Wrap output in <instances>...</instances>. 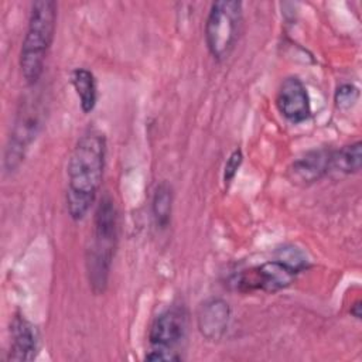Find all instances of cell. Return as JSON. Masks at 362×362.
Instances as JSON below:
<instances>
[{"mask_svg":"<svg viewBox=\"0 0 362 362\" xmlns=\"http://www.w3.org/2000/svg\"><path fill=\"white\" fill-rule=\"evenodd\" d=\"M276 106L280 115L290 123H303L310 117V96L298 76L290 75L281 81L276 95Z\"/></svg>","mask_w":362,"mask_h":362,"instance_id":"obj_8","label":"cell"},{"mask_svg":"<svg viewBox=\"0 0 362 362\" xmlns=\"http://www.w3.org/2000/svg\"><path fill=\"white\" fill-rule=\"evenodd\" d=\"M117 229L119 221L115 201L109 194H105L95 209L92 242L85 256L89 286L95 294H102L107 287L117 245Z\"/></svg>","mask_w":362,"mask_h":362,"instance_id":"obj_2","label":"cell"},{"mask_svg":"<svg viewBox=\"0 0 362 362\" xmlns=\"http://www.w3.org/2000/svg\"><path fill=\"white\" fill-rule=\"evenodd\" d=\"M359 99V89L354 83H342L334 93L335 106L341 110L351 109Z\"/></svg>","mask_w":362,"mask_h":362,"instance_id":"obj_16","label":"cell"},{"mask_svg":"<svg viewBox=\"0 0 362 362\" xmlns=\"http://www.w3.org/2000/svg\"><path fill=\"white\" fill-rule=\"evenodd\" d=\"M173 214V188L167 181L157 184L151 198V215L158 229L168 228Z\"/></svg>","mask_w":362,"mask_h":362,"instance_id":"obj_14","label":"cell"},{"mask_svg":"<svg viewBox=\"0 0 362 362\" xmlns=\"http://www.w3.org/2000/svg\"><path fill=\"white\" fill-rule=\"evenodd\" d=\"M188 327V314L182 305H173L161 311L151 322L148 342L153 349H170L184 339Z\"/></svg>","mask_w":362,"mask_h":362,"instance_id":"obj_7","label":"cell"},{"mask_svg":"<svg viewBox=\"0 0 362 362\" xmlns=\"http://www.w3.org/2000/svg\"><path fill=\"white\" fill-rule=\"evenodd\" d=\"M296 276L297 273L293 269L276 259L242 270L232 279V284L240 293H276L287 288L294 281Z\"/></svg>","mask_w":362,"mask_h":362,"instance_id":"obj_6","label":"cell"},{"mask_svg":"<svg viewBox=\"0 0 362 362\" xmlns=\"http://www.w3.org/2000/svg\"><path fill=\"white\" fill-rule=\"evenodd\" d=\"M57 8V3L52 0L31 3L20 49V71L27 86H35L44 72L47 54L55 35Z\"/></svg>","mask_w":362,"mask_h":362,"instance_id":"obj_3","label":"cell"},{"mask_svg":"<svg viewBox=\"0 0 362 362\" xmlns=\"http://www.w3.org/2000/svg\"><path fill=\"white\" fill-rule=\"evenodd\" d=\"M44 106L40 95H28L17 110L3 157L7 173H13L24 161L27 150L35 140L42 126Z\"/></svg>","mask_w":362,"mask_h":362,"instance_id":"obj_5","label":"cell"},{"mask_svg":"<svg viewBox=\"0 0 362 362\" xmlns=\"http://www.w3.org/2000/svg\"><path fill=\"white\" fill-rule=\"evenodd\" d=\"M351 314L356 318V320H361V301H355L352 305H351Z\"/></svg>","mask_w":362,"mask_h":362,"instance_id":"obj_19","label":"cell"},{"mask_svg":"<svg viewBox=\"0 0 362 362\" xmlns=\"http://www.w3.org/2000/svg\"><path fill=\"white\" fill-rule=\"evenodd\" d=\"M144 359L147 361H180L181 356L175 351L170 349H151L146 354Z\"/></svg>","mask_w":362,"mask_h":362,"instance_id":"obj_18","label":"cell"},{"mask_svg":"<svg viewBox=\"0 0 362 362\" xmlns=\"http://www.w3.org/2000/svg\"><path fill=\"white\" fill-rule=\"evenodd\" d=\"M232 311L229 303L221 297L204 300L197 310V327L206 341H219L225 337L230 324Z\"/></svg>","mask_w":362,"mask_h":362,"instance_id":"obj_9","label":"cell"},{"mask_svg":"<svg viewBox=\"0 0 362 362\" xmlns=\"http://www.w3.org/2000/svg\"><path fill=\"white\" fill-rule=\"evenodd\" d=\"M71 83L79 99L83 113H90L98 102V85L95 75L86 68H75L71 72Z\"/></svg>","mask_w":362,"mask_h":362,"instance_id":"obj_13","label":"cell"},{"mask_svg":"<svg viewBox=\"0 0 362 362\" xmlns=\"http://www.w3.org/2000/svg\"><path fill=\"white\" fill-rule=\"evenodd\" d=\"M106 163V137L100 130H86L75 143L66 165V209L74 221H82L102 185Z\"/></svg>","mask_w":362,"mask_h":362,"instance_id":"obj_1","label":"cell"},{"mask_svg":"<svg viewBox=\"0 0 362 362\" xmlns=\"http://www.w3.org/2000/svg\"><path fill=\"white\" fill-rule=\"evenodd\" d=\"M277 260L283 262L286 266L293 269L297 274L308 269V260L305 255L296 246L287 245L277 250Z\"/></svg>","mask_w":362,"mask_h":362,"instance_id":"obj_15","label":"cell"},{"mask_svg":"<svg viewBox=\"0 0 362 362\" xmlns=\"http://www.w3.org/2000/svg\"><path fill=\"white\" fill-rule=\"evenodd\" d=\"M329 148H313L297 157L287 168L288 180L296 185H310L320 181L329 171Z\"/></svg>","mask_w":362,"mask_h":362,"instance_id":"obj_10","label":"cell"},{"mask_svg":"<svg viewBox=\"0 0 362 362\" xmlns=\"http://www.w3.org/2000/svg\"><path fill=\"white\" fill-rule=\"evenodd\" d=\"M361 167H362V144L359 140L331 151L328 174L337 173L339 175H352L359 173Z\"/></svg>","mask_w":362,"mask_h":362,"instance_id":"obj_12","label":"cell"},{"mask_svg":"<svg viewBox=\"0 0 362 362\" xmlns=\"http://www.w3.org/2000/svg\"><path fill=\"white\" fill-rule=\"evenodd\" d=\"M10 349L8 361L24 362L33 361L38 349V334L35 327L20 313H17L10 324Z\"/></svg>","mask_w":362,"mask_h":362,"instance_id":"obj_11","label":"cell"},{"mask_svg":"<svg viewBox=\"0 0 362 362\" xmlns=\"http://www.w3.org/2000/svg\"><path fill=\"white\" fill-rule=\"evenodd\" d=\"M242 160H243V154H242V150L240 148H235L230 156L228 157L226 163H225V167H223V182L225 184H230L232 180L235 178L240 164H242Z\"/></svg>","mask_w":362,"mask_h":362,"instance_id":"obj_17","label":"cell"},{"mask_svg":"<svg viewBox=\"0 0 362 362\" xmlns=\"http://www.w3.org/2000/svg\"><path fill=\"white\" fill-rule=\"evenodd\" d=\"M243 8L238 0H219L211 4L205 20V44L211 57L223 61L229 57L238 41Z\"/></svg>","mask_w":362,"mask_h":362,"instance_id":"obj_4","label":"cell"}]
</instances>
